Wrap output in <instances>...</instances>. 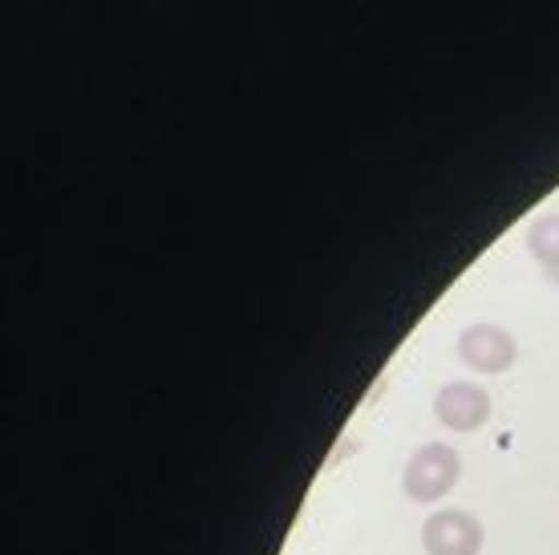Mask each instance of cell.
I'll return each mask as SVG.
<instances>
[{"instance_id": "obj_1", "label": "cell", "mask_w": 559, "mask_h": 555, "mask_svg": "<svg viewBox=\"0 0 559 555\" xmlns=\"http://www.w3.org/2000/svg\"><path fill=\"white\" fill-rule=\"evenodd\" d=\"M459 479H462L459 450L447 442H426L409 454L406 471H402V491L414 503H438L459 486Z\"/></svg>"}, {"instance_id": "obj_2", "label": "cell", "mask_w": 559, "mask_h": 555, "mask_svg": "<svg viewBox=\"0 0 559 555\" xmlns=\"http://www.w3.org/2000/svg\"><path fill=\"white\" fill-rule=\"evenodd\" d=\"M483 523L462 507H447V511H433L421 523V547L426 555H478L483 552Z\"/></svg>"}, {"instance_id": "obj_3", "label": "cell", "mask_w": 559, "mask_h": 555, "mask_svg": "<svg viewBox=\"0 0 559 555\" xmlns=\"http://www.w3.org/2000/svg\"><path fill=\"white\" fill-rule=\"evenodd\" d=\"M459 357L471 365L475 374H507L519 357V345L503 324L478 320V324H466L459 333Z\"/></svg>"}, {"instance_id": "obj_4", "label": "cell", "mask_w": 559, "mask_h": 555, "mask_svg": "<svg viewBox=\"0 0 559 555\" xmlns=\"http://www.w3.org/2000/svg\"><path fill=\"white\" fill-rule=\"evenodd\" d=\"M490 393L475 381H447V386L438 389V398H433V414L438 422L454 434H475L483 430L490 422Z\"/></svg>"}, {"instance_id": "obj_5", "label": "cell", "mask_w": 559, "mask_h": 555, "mask_svg": "<svg viewBox=\"0 0 559 555\" xmlns=\"http://www.w3.org/2000/svg\"><path fill=\"white\" fill-rule=\"evenodd\" d=\"M527 251H532L544 268L556 272L559 268V211L535 215V223L527 227Z\"/></svg>"}]
</instances>
